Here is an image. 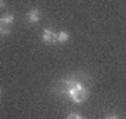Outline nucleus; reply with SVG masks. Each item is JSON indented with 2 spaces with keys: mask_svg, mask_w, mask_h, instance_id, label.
<instances>
[{
  "mask_svg": "<svg viewBox=\"0 0 126 119\" xmlns=\"http://www.w3.org/2000/svg\"><path fill=\"white\" fill-rule=\"evenodd\" d=\"M54 92L59 96H67L69 99L76 104H82L89 96V91L84 80L78 79V77H69V79H62L59 84H56Z\"/></svg>",
  "mask_w": 126,
  "mask_h": 119,
  "instance_id": "obj_1",
  "label": "nucleus"
},
{
  "mask_svg": "<svg viewBox=\"0 0 126 119\" xmlns=\"http://www.w3.org/2000/svg\"><path fill=\"white\" fill-rule=\"evenodd\" d=\"M42 40L46 44H57L56 42V32H52L50 29H44L42 30Z\"/></svg>",
  "mask_w": 126,
  "mask_h": 119,
  "instance_id": "obj_2",
  "label": "nucleus"
},
{
  "mask_svg": "<svg viewBox=\"0 0 126 119\" xmlns=\"http://www.w3.org/2000/svg\"><path fill=\"white\" fill-rule=\"evenodd\" d=\"M27 20H29L30 24H37V22L40 20V12H39V9L29 10V13H27Z\"/></svg>",
  "mask_w": 126,
  "mask_h": 119,
  "instance_id": "obj_3",
  "label": "nucleus"
},
{
  "mask_svg": "<svg viewBox=\"0 0 126 119\" xmlns=\"http://www.w3.org/2000/svg\"><path fill=\"white\" fill-rule=\"evenodd\" d=\"M67 40H69V34L67 32L62 30V32H57V34H56V42H57V44H66Z\"/></svg>",
  "mask_w": 126,
  "mask_h": 119,
  "instance_id": "obj_4",
  "label": "nucleus"
},
{
  "mask_svg": "<svg viewBox=\"0 0 126 119\" xmlns=\"http://www.w3.org/2000/svg\"><path fill=\"white\" fill-rule=\"evenodd\" d=\"M14 20H15V17H14L12 13H5V15H3V17L0 19V24H2V25H7V27H9V25H12V24H14Z\"/></svg>",
  "mask_w": 126,
  "mask_h": 119,
  "instance_id": "obj_5",
  "label": "nucleus"
},
{
  "mask_svg": "<svg viewBox=\"0 0 126 119\" xmlns=\"http://www.w3.org/2000/svg\"><path fill=\"white\" fill-rule=\"evenodd\" d=\"M10 34V29L7 25H2V29H0V35H9Z\"/></svg>",
  "mask_w": 126,
  "mask_h": 119,
  "instance_id": "obj_6",
  "label": "nucleus"
},
{
  "mask_svg": "<svg viewBox=\"0 0 126 119\" xmlns=\"http://www.w3.org/2000/svg\"><path fill=\"white\" fill-rule=\"evenodd\" d=\"M67 119H84V118H81V116H79L78 112H69Z\"/></svg>",
  "mask_w": 126,
  "mask_h": 119,
  "instance_id": "obj_7",
  "label": "nucleus"
},
{
  "mask_svg": "<svg viewBox=\"0 0 126 119\" xmlns=\"http://www.w3.org/2000/svg\"><path fill=\"white\" fill-rule=\"evenodd\" d=\"M106 119H119V118H118V116H108Z\"/></svg>",
  "mask_w": 126,
  "mask_h": 119,
  "instance_id": "obj_8",
  "label": "nucleus"
},
{
  "mask_svg": "<svg viewBox=\"0 0 126 119\" xmlns=\"http://www.w3.org/2000/svg\"><path fill=\"white\" fill-rule=\"evenodd\" d=\"M0 29H2V24H0Z\"/></svg>",
  "mask_w": 126,
  "mask_h": 119,
  "instance_id": "obj_9",
  "label": "nucleus"
}]
</instances>
